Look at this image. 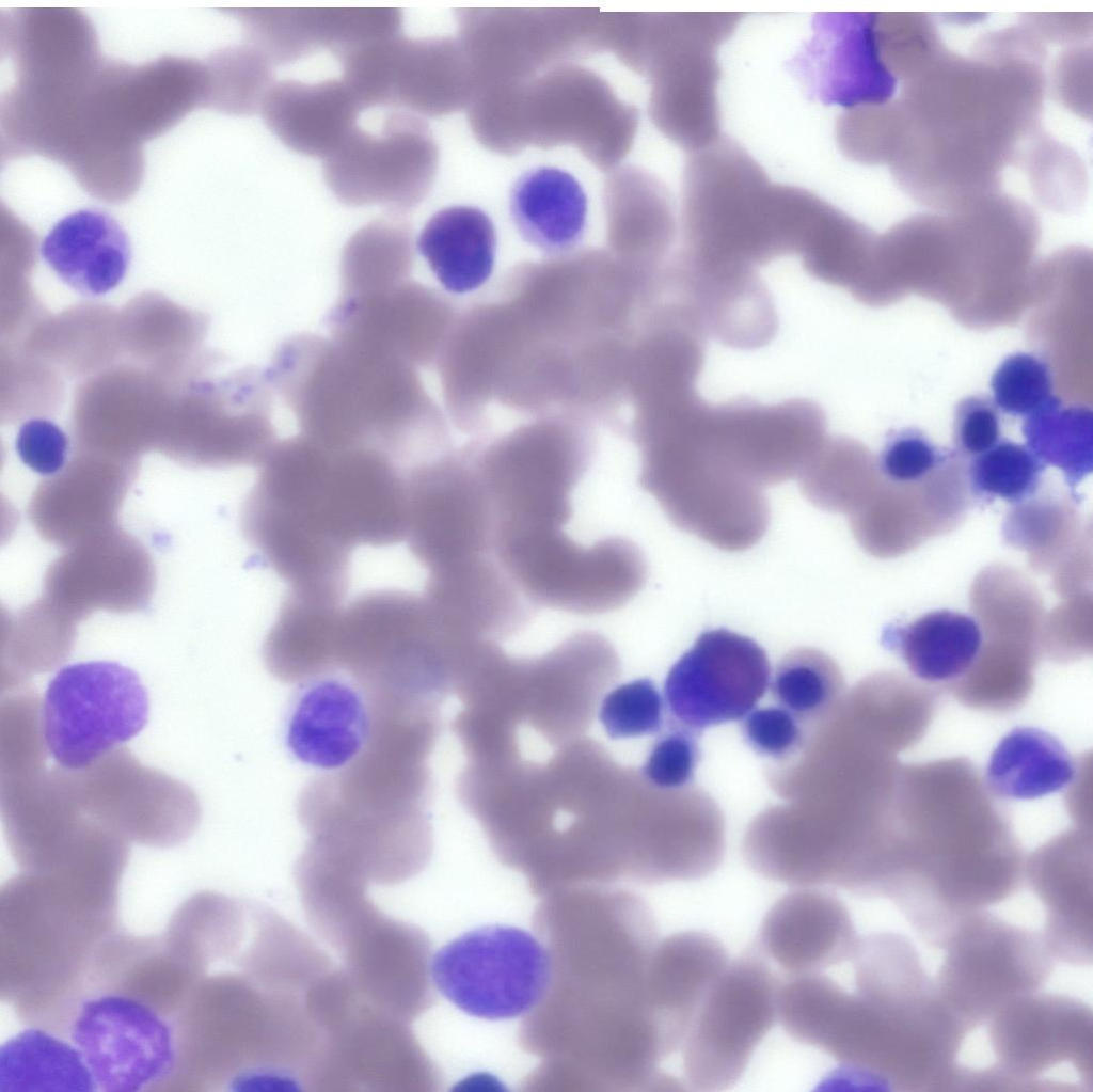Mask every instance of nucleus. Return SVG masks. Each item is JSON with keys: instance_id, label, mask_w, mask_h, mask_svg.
I'll return each instance as SVG.
<instances>
[{"instance_id": "obj_34", "label": "nucleus", "mask_w": 1093, "mask_h": 1092, "mask_svg": "<svg viewBox=\"0 0 1093 1092\" xmlns=\"http://www.w3.org/2000/svg\"><path fill=\"white\" fill-rule=\"evenodd\" d=\"M1076 774V761L1059 739L1039 728L1016 727L991 754L984 784L997 797L1034 800L1063 790Z\"/></svg>"}, {"instance_id": "obj_5", "label": "nucleus", "mask_w": 1093, "mask_h": 1092, "mask_svg": "<svg viewBox=\"0 0 1093 1092\" xmlns=\"http://www.w3.org/2000/svg\"><path fill=\"white\" fill-rule=\"evenodd\" d=\"M301 433L334 447L381 452L408 470L429 460L441 437L414 365L317 334L283 341L266 369Z\"/></svg>"}, {"instance_id": "obj_55", "label": "nucleus", "mask_w": 1093, "mask_h": 1092, "mask_svg": "<svg viewBox=\"0 0 1093 1092\" xmlns=\"http://www.w3.org/2000/svg\"><path fill=\"white\" fill-rule=\"evenodd\" d=\"M1087 14H1032L1024 18L1040 41L1074 43L1091 35L1092 17Z\"/></svg>"}, {"instance_id": "obj_51", "label": "nucleus", "mask_w": 1093, "mask_h": 1092, "mask_svg": "<svg viewBox=\"0 0 1093 1092\" xmlns=\"http://www.w3.org/2000/svg\"><path fill=\"white\" fill-rule=\"evenodd\" d=\"M1000 439V414L991 398L972 395L959 401L953 413L952 442L962 458L976 457Z\"/></svg>"}, {"instance_id": "obj_46", "label": "nucleus", "mask_w": 1093, "mask_h": 1092, "mask_svg": "<svg viewBox=\"0 0 1093 1092\" xmlns=\"http://www.w3.org/2000/svg\"><path fill=\"white\" fill-rule=\"evenodd\" d=\"M991 387L997 409L1015 417L1031 415L1054 396L1049 365L1028 352L1004 358L992 376Z\"/></svg>"}, {"instance_id": "obj_39", "label": "nucleus", "mask_w": 1093, "mask_h": 1092, "mask_svg": "<svg viewBox=\"0 0 1093 1092\" xmlns=\"http://www.w3.org/2000/svg\"><path fill=\"white\" fill-rule=\"evenodd\" d=\"M798 478L810 502L848 517L868 504L883 480L876 460L864 448L848 440L828 438Z\"/></svg>"}, {"instance_id": "obj_21", "label": "nucleus", "mask_w": 1093, "mask_h": 1092, "mask_svg": "<svg viewBox=\"0 0 1093 1092\" xmlns=\"http://www.w3.org/2000/svg\"><path fill=\"white\" fill-rule=\"evenodd\" d=\"M1092 838L1084 829L1049 840L1025 864V880L1043 905V939L1056 961L1073 966L1093 960Z\"/></svg>"}, {"instance_id": "obj_9", "label": "nucleus", "mask_w": 1093, "mask_h": 1092, "mask_svg": "<svg viewBox=\"0 0 1093 1092\" xmlns=\"http://www.w3.org/2000/svg\"><path fill=\"white\" fill-rule=\"evenodd\" d=\"M429 970L439 992L462 1012L482 1019L527 1016L552 981L551 954L526 930L476 928L440 948Z\"/></svg>"}, {"instance_id": "obj_16", "label": "nucleus", "mask_w": 1093, "mask_h": 1092, "mask_svg": "<svg viewBox=\"0 0 1093 1092\" xmlns=\"http://www.w3.org/2000/svg\"><path fill=\"white\" fill-rule=\"evenodd\" d=\"M435 147L419 118L392 112L371 132L358 126L323 163L327 186L344 204H381L402 212L426 194Z\"/></svg>"}, {"instance_id": "obj_17", "label": "nucleus", "mask_w": 1093, "mask_h": 1092, "mask_svg": "<svg viewBox=\"0 0 1093 1092\" xmlns=\"http://www.w3.org/2000/svg\"><path fill=\"white\" fill-rule=\"evenodd\" d=\"M771 666L754 639L719 628L701 633L664 684L675 721L693 731L744 718L765 694Z\"/></svg>"}, {"instance_id": "obj_20", "label": "nucleus", "mask_w": 1093, "mask_h": 1092, "mask_svg": "<svg viewBox=\"0 0 1093 1092\" xmlns=\"http://www.w3.org/2000/svg\"><path fill=\"white\" fill-rule=\"evenodd\" d=\"M875 13H820L812 36L789 62L809 96L844 110L893 99L898 80L886 69L875 37Z\"/></svg>"}, {"instance_id": "obj_26", "label": "nucleus", "mask_w": 1093, "mask_h": 1092, "mask_svg": "<svg viewBox=\"0 0 1093 1092\" xmlns=\"http://www.w3.org/2000/svg\"><path fill=\"white\" fill-rule=\"evenodd\" d=\"M260 108L268 129L283 144L323 159L344 143L362 110L343 79L274 82Z\"/></svg>"}, {"instance_id": "obj_54", "label": "nucleus", "mask_w": 1093, "mask_h": 1092, "mask_svg": "<svg viewBox=\"0 0 1093 1092\" xmlns=\"http://www.w3.org/2000/svg\"><path fill=\"white\" fill-rule=\"evenodd\" d=\"M1091 49L1074 47L1057 60L1054 90L1058 100L1075 113H1091Z\"/></svg>"}, {"instance_id": "obj_19", "label": "nucleus", "mask_w": 1093, "mask_h": 1092, "mask_svg": "<svg viewBox=\"0 0 1093 1092\" xmlns=\"http://www.w3.org/2000/svg\"><path fill=\"white\" fill-rule=\"evenodd\" d=\"M883 478V477H882ZM966 463L955 450L936 471L909 484L882 480L876 493L849 517L852 533L869 554L894 557L947 534L970 505Z\"/></svg>"}, {"instance_id": "obj_12", "label": "nucleus", "mask_w": 1093, "mask_h": 1092, "mask_svg": "<svg viewBox=\"0 0 1093 1092\" xmlns=\"http://www.w3.org/2000/svg\"><path fill=\"white\" fill-rule=\"evenodd\" d=\"M779 984L767 964L746 954L729 963L702 1000L683 1042V1069L697 1091L736 1083L777 1018Z\"/></svg>"}, {"instance_id": "obj_11", "label": "nucleus", "mask_w": 1093, "mask_h": 1092, "mask_svg": "<svg viewBox=\"0 0 1093 1092\" xmlns=\"http://www.w3.org/2000/svg\"><path fill=\"white\" fill-rule=\"evenodd\" d=\"M449 636L425 594L373 589L344 604L335 669L377 691L411 696Z\"/></svg>"}, {"instance_id": "obj_3", "label": "nucleus", "mask_w": 1093, "mask_h": 1092, "mask_svg": "<svg viewBox=\"0 0 1093 1092\" xmlns=\"http://www.w3.org/2000/svg\"><path fill=\"white\" fill-rule=\"evenodd\" d=\"M644 447L640 486L679 528L726 551L757 543L770 523L763 488L798 477L817 438L792 400L672 407Z\"/></svg>"}, {"instance_id": "obj_32", "label": "nucleus", "mask_w": 1093, "mask_h": 1092, "mask_svg": "<svg viewBox=\"0 0 1093 1092\" xmlns=\"http://www.w3.org/2000/svg\"><path fill=\"white\" fill-rule=\"evenodd\" d=\"M509 208L524 240L544 252L568 251L585 231L586 193L573 175L558 168L523 173L512 186Z\"/></svg>"}, {"instance_id": "obj_8", "label": "nucleus", "mask_w": 1093, "mask_h": 1092, "mask_svg": "<svg viewBox=\"0 0 1093 1092\" xmlns=\"http://www.w3.org/2000/svg\"><path fill=\"white\" fill-rule=\"evenodd\" d=\"M944 950L935 984L969 1032L1014 998L1041 991L1056 963L1041 933L988 909L963 920Z\"/></svg>"}, {"instance_id": "obj_29", "label": "nucleus", "mask_w": 1093, "mask_h": 1092, "mask_svg": "<svg viewBox=\"0 0 1093 1092\" xmlns=\"http://www.w3.org/2000/svg\"><path fill=\"white\" fill-rule=\"evenodd\" d=\"M424 594L454 637L513 626L530 612L527 599L494 554L428 574Z\"/></svg>"}, {"instance_id": "obj_14", "label": "nucleus", "mask_w": 1093, "mask_h": 1092, "mask_svg": "<svg viewBox=\"0 0 1093 1092\" xmlns=\"http://www.w3.org/2000/svg\"><path fill=\"white\" fill-rule=\"evenodd\" d=\"M407 536L428 574L494 554L495 518L478 466L441 456L407 471Z\"/></svg>"}, {"instance_id": "obj_24", "label": "nucleus", "mask_w": 1093, "mask_h": 1092, "mask_svg": "<svg viewBox=\"0 0 1093 1092\" xmlns=\"http://www.w3.org/2000/svg\"><path fill=\"white\" fill-rule=\"evenodd\" d=\"M728 964L723 944L703 932L675 933L656 944L643 994L666 1057L682 1047L702 1000Z\"/></svg>"}, {"instance_id": "obj_50", "label": "nucleus", "mask_w": 1093, "mask_h": 1092, "mask_svg": "<svg viewBox=\"0 0 1093 1092\" xmlns=\"http://www.w3.org/2000/svg\"><path fill=\"white\" fill-rule=\"evenodd\" d=\"M696 732L679 725L660 737L643 766V774L658 788L677 789L693 780L700 751Z\"/></svg>"}, {"instance_id": "obj_18", "label": "nucleus", "mask_w": 1093, "mask_h": 1092, "mask_svg": "<svg viewBox=\"0 0 1093 1092\" xmlns=\"http://www.w3.org/2000/svg\"><path fill=\"white\" fill-rule=\"evenodd\" d=\"M380 709L373 691L343 671L301 681L285 722V744L299 762L334 773L363 756Z\"/></svg>"}, {"instance_id": "obj_40", "label": "nucleus", "mask_w": 1093, "mask_h": 1092, "mask_svg": "<svg viewBox=\"0 0 1093 1092\" xmlns=\"http://www.w3.org/2000/svg\"><path fill=\"white\" fill-rule=\"evenodd\" d=\"M1026 446L1045 464L1062 471L1075 495L1093 470V411L1052 396L1023 424Z\"/></svg>"}, {"instance_id": "obj_35", "label": "nucleus", "mask_w": 1093, "mask_h": 1092, "mask_svg": "<svg viewBox=\"0 0 1093 1092\" xmlns=\"http://www.w3.org/2000/svg\"><path fill=\"white\" fill-rule=\"evenodd\" d=\"M96 1090L80 1050L54 1032L29 1026L0 1048V1092Z\"/></svg>"}, {"instance_id": "obj_43", "label": "nucleus", "mask_w": 1093, "mask_h": 1092, "mask_svg": "<svg viewBox=\"0 0 1093 1092\" xmlns=\"http://www.w3.org/2000/svg\"><path fill=\"white\" fill-rule=\"evenodd\" d=\"M1016 164L1027 172L1035 197L1043 206L1068 211L1082 204L1087 188L1082 161L1041 129L1025 144Z\"/></svg>"}, {"instance_id": "obj_49", "label": "nucleus", "mask_w": 1093, "mask_h": 1092, "mask_svg": "<svg viewBox=\"0 0 1093 1092\" xmlns=\"http://www.w3.org/2000/svg\"><path fill=\"white\" fill-rule=\"evenodd\" d=\"M1040 630V651L1056 661L1076 660L1092 650V594L1065 597Z\"/></svg>"}, {"instance_id": "obj_36", "label": "nucleus", "mask_w": 1093, "mask_h": 1092, "mask_svg": "<svg viewBox=\"0 0 1093 1092\" xmlns=\"http://www.w3.org/2000/svg\"><path fill=\"white\" fill-rule=\"evenodd\" d=\"M249 22L271 64L292 62L317 48L337 56L354 45L362 31L357 9H265L250 12Z\"/></svg>"}, {"instance_id": "obj_37", "label": "nucleus", "mask_w": 1093, "mask_h": 1092, "mask_svg": "<svg viewBox=\"0 0 1093 1092\" xmlns=\"http://www.w3.org/2000/svg\"><path fill=\"white\" fill-rule=\"evenodd\" d=\"M401 213L390 211L350 237L340 259V296L371 294L410 280L413 237Z\"/></svg>"}, {"instance_id": "obj_44", "label": "nucleus", "mask_w": 1093, "mask_h": 1092, "mask_svg": "<svg viewBox=\"0 0 1093 1092\" xmlns=\"http://www.w3.org/2000/svg\"><path fill=\"white\" fill-rule=\"evenodd\" d=\"M874 29L883 64L901 83L946 49L933 20L923 13H875Z\"/></svg>"}, {"instance_id": "obj_53", "label": "nucleus", "mask_w": 1093, "mask_h": 1092, "mask_svg": "<svg viewBox=\"0 0 1093 1092\" xmlns=\"http://www.w3.org/2000/svg\"><path fill=\"white\" fill-rule=\"evenodd\" d=\"M15 448L22 463L30 470L50 476L60 472L66 463L68 439L53 422L34 417L19 427Z\"/></svg>"}, {"instance_id": "obj_13", "label": "nucleus", "mask_w": 1093, "mask_h": 1092, "mask_svg": "<svg viewBox=\"0 0 1093 1092\" xmlns=\"http://www.w3.org/2000/svg\"><path fill=\"white\" fill-rule=\"evenodd\" d=\"M996 1063L985 1069L989 1091H1039L1045 1074L1070 1063L1093 1085V1013L1081 999L1041 991L1021 995L986 1024Z\"/></svg>"}, {"instance_id": "obj_27", "label": "nucleus", "mask_w": 1093, "mask_h": 1092, "mask_svg": "<svg viewBox=\"0 0 1093 1092\" xmlns=\"http://www.w3.org/2000/svg\"><path fill=\"white\" fill-rule=\"evenodd\" d=\"M45 263L83 296L109 292L124 280L131 260L129 238L109 213L94 208L59 220L41 244Z\"/></svg>"}, {"instance_id": "obj_2", "label": "nucleus", "mask_w": 1093, "mask_h": 1092, "mask_svg": "<svg viewBox=\"0 0 1093 1092\" xmlns=\"http://www.w3.org/2000/svg\"><path fill=\"white\" fill-rule=\"evenodd\" d=\"M991 794L964 758L900 767L884 899L929 947L944 949L964 919L1025 881L1021 848Z\"/></svg>"}, {"instance_id": "obj_52", "label": "nucleus", "mask_w": 1093, "mask_h": 1092, "mask_svg": "<svg viewBox=\"0 0 1093 1092\" xmlns=\"http://www.w3.org/2000/svg\"><path fill=\"white\" fill-rule=\"evenodd\" d=\"M799 719L782 707L753 709L742 725L744 738L758 754L782 758L802 744Z\"/></svg>"}, {"instance_id": "obj_33", "label": "nucleus", "mask_w": 1093, "mask_h": 1092, "mask_svg": "<svg viewBox=\"0 0 1093 1092\" xmlns=\"http://www.w3.org/2000/svg\"><path fill=\"white\" fill-rule=\"evenodd\" d=\"M417 249L447 291L465 294L481 286L493 271L495 228L480 208L450 206L427 221Z\"/></svg>"}, {"instance_id": "obj_28", "label": "nucleus", "mask_w": 1093, "mask_h": 1092, "mask_svg": "<svg viewBox=\"0 0 1093 1092\" xmlns=\"http://www.w3.org/2000/svg\"><path fill=\"white\" fill-rule=\"evenodd\" d=\"M718 47L714 42L700 38L666 47L660 121L666 133L690 153L720 139Z\"/></svg>"}, {"instance_id": "obj_10", "label": "nucleus", "mask_w": 1093, "mask_h": 1092, "mask_svg": "<svg viewBox=\"0 0 1093 1092\" xmlns=\"http://www.w3.org/2000/svg\"><path fill=\"white\" fill-rule=\"evenodd\" d=\"M148 716L147 691L132 669L110 661L75 663L46 689L42 738L59 765L80 771L139 734Z\"/></svg>"}, {"instance_id": "obj_47", "label": "nucleus", "mask_w": 1093, "mask_h": 1092, "mask_svg": "<svg viewBox=\"0 0 1093 1092\" xmlns=\"http://www.w3.org/2000/svg\"><path fill=\"white\" fill-rule=\"evenodd\" d=\"M599 718L612 739L651 734L663 724V699L650 679L630 681L605 695Z\"/></svg>"}, {"instance_id": "obj_22", "label": "nucleus", "mask_w": 1093, "mask_h": 1092, "mask_svg": "<svg viewBox=\"0 0 1093 1092\" xmlns=\"http://www.w3.org/2000/svg\"><path fill=\"white\" fill-rule=\"evenodd\" d=\"M441 319L437 298L408 280L371 294L340 296L326 322L336 343L423 365L434 350Z\"/></svg>"}, {"instance_id": "obj_30", "label": "nucleus", "mask_w": 1093, "mask_h": 1092, "mask_svg": "<svg viewBox=\"0 0 1093 1092\" xmlns=\"http://www.w3.org/2000/svg\"><path fill=\"white\" fill-rule=\"evenodd\" d=\"M343 606L339 601L288 589L265 638L268 669L287 682L332 672Z\"/></svg>"}, {"instance_id": "obj_4", "label": "nucleus", "mask_w": 1093, "mask_h": 1092, "mask_svg": "<svg viewBox=\"0 0 1093 1092\" xmlns=\"http://www.w3.org/2000/svg\"><path fill=\"white\" fill-rule=\"evenodd\" d=\"M120 881L89 869L23 871L0 891V997L25 1025L68 1039L96 964L121 930Z\"/></svg>"}, {"instance_id": "obj_45", "label": "nucleus", "mask_w": 1093, "mask_h": 1092, "mask_svg": "<svg viewBox=\"0 0 1093 1092\" xmlns=\"http://www.w3.org/2000/svg\"><path fill=\"white\" fill-rule=\"evenodd\" d=\"M838 147L849 160L865 165H889L899 141L894 99L843 110L835 126Z\"/></svg>"}, {"instance_id": "obj_25", "label": "nucleus", "mask_w": 1093, "mask_h": 1092, "mask_svg": "<svg viewBox=\"0 0 1093 1092\" xmlns=\"http://www.w3.org/2000/svg\"><path fill=\"white\" fill-rule=\"evenodd\" d=\"M478 465L495 528L561 527L571 517V493L586 471L579 456L500 454Z\"/></svg>"}, {"instance_id": "obj_48", "label": "nucleus", "mask_w": 1093, "mask_h": 1092, "mask_svg": "<svg viewBox=\"0 0 1093 1092\" xmlns=\"http://www.w3.org/2000/svg\"><path fill=\"white\" fill-rule=\"evenodd\" d=\"M954 450L936 446L921 430L907 427L891 431L876 460L886 481H919L941 466Z\"/></svg>"}, {"instance_id": "obj_41", "label": "nucleus", "mask_w": 1093, "mask_h": 1092, "mask_svg": "<svg viewBox=\"0 0 1093 1092\" xmlns=\"http://www.w3.org/2000/svg\"><path fill=\"white\" fill-rule=\"evenodd\" d=\"M770 683L775 700L801 722L828 714L844 689L837 663L814 648H797L787 653Z\"/></svg>"}, {"instance_id": "obj_38", "label": "nucleus", "mask_w": 1093, "mask_h": 1092, "mask_svg": "<svg viewBox=\"0 0 1093 1092\" xmlns=\"http://www.w3.org/2000/svg\"><path fill=\"white\" fill-rule=\"evenodd\" d=\"M1075 502L1054 491H1042L1012 505L1002 536L1007 544L1026 552L1039 573L1054 572L1091 535L1083 531Z\"/></svg>"}, {"instance_id": "obj_31", "label": "nucleus", "mask_w": 1093, "mask_h": 1092, "mask_svg": "<svg viewBox=\"0 0 1093 1092\" xmlns=\"http://www.w3.org/2000/svg\"><path fill=\"white\" fill-rule=\"evenodd\" d=\"M881 643L899 655L918 680L951 687L973 666L983 634L973 617L939 610L905 626H887Z\"/></svg>"}, {"instance_id": "obj_7", "label": "nucleus", "mask_w": 1093, "mask_h": 1092, "mask_svg": "<svg viewBox=\"0 0 1093 1092\" xmlns=\"http://www.w3.org/2000/svg\"><path fill=\"white\" fill-rule=\"evenodd\" d=\"M493 552L528 602L574 614L620 608L647 575L645 557L629 539L608 537L583 547L561 527L501 531Z\"/></svg>"}, {"instance_id": "obj_1", "label": "nucleus", "mask_w": 1093, "mask_h": 1092, "mask_svg": "<svg viewBox=\"0 0 1093 1092\" xmlns=\"http://www.w3.org/2000/svg\"><path fill=\"white\" fill-rule=\"evenodd\" d=\"M1046 50L1024 25L982 36L969 56L945 51L901 83L900 139L889 164L913 201L960 210L999 192L1040 130Z\"/></svg>"}, {"instance_id": "obj_23", "label": "nucleus", "mask_w": 1093, "mask_h": 1092, "mask_svg": "<svg viewBox=\"0 0 1093 1092\" xmlns=\"http://www.w3.org/2000/svg\"><path fill=\"white\" fill-rule=\"evenodd\" d=\"M858 939L844 903L815 887H799L777 900L759 930L762 951L791 976L851 960Z\"/></svg>"}, {"instance_id": "obj_6", "label": "nucleus", "mask_w": 1093, "mask_h": 1092, "mask_svg": "<svg viewBox=\"0 0 1093 1092\" xmlns=\"http://www.w3.org/2000/svg\"><path fill=\"white\" fill-rule=\"evenodd\" d=\"M682 225L683 260L700 272L745 274L788 254L781 185L727 138L688 154Z\"/></svg>"}, {"instance_id": "obj_15", "label": "nucleus", "mask_w": 1093, "mask_h": 1092, "mask_svg": "<svg viewBox=\"0 0 1093 1092\" xmlns=\"http://www.w3.org/2000/svg\"><path fill=\"white\" fill-rule=\"evenodd\" d=\"M68 1039L101 1091H160L176 1066L174 1019L124 994L85 998Z\"/></svg>"}, {"instance_id": "obj_42", "label": "nucleus", "mask_w": 1093, "mask_h": 1092, "mask_svg": "<svg viewBox=\"0 0 1093 1092\" xmlns=\"http://www.w3.org/2000/svg\"><path fill=\"white\" fill-rule=\"evenodd\" d=\"M1046 465L1026 446L1000 439L966 465L970 495L979 502L1001 498L1016 505L1042 487Z\"/></svg>"}]
</instances>
